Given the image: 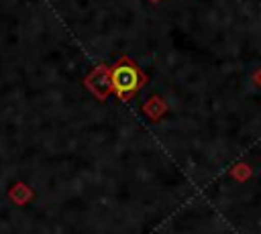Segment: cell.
Segmentation results:
<instances>
[{
	"label": "cell",
	"instance_id": "obj_1",
	"mask_svg": "<svg viewBox=\"0 0 261 234\" xmlns=\"http://www.w3.org/2000/svg\"><path fill=\"white\" fill-rule=\"evenodd\" d=\"M110 81L114 85V90L122 96V98H128L141 83V71L130 63V61H120L112 75H110Z\"/></svg>",
	"mask_w": 261,
	"mask_h": 234
},
{
	"label": "cell",
	"instance_id": "obj_2",
	"mask_svg": "<svg viewBox=\"0 0 261 234\" xmlns=\"http://www.w3.org/2000/svg\"><path fill=\"white\" fill-rule=\"evenodd\" d=\"M247 175H249L247 167H239V169H234V177H239V179H245Z\"/></svg>",
	"mask_w": 261,
	"mask_h": 234
}]
</instances>
